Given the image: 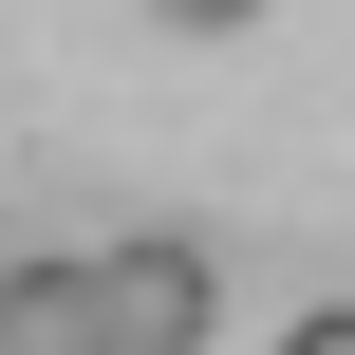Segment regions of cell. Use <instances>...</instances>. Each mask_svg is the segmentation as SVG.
Returning <instances> with one entry per match:
<instances>
[{
	"label": "cell",
	"instance_id": "obj_2",
	"mask_svg": "<svg viewBox=\"0 0 355 355\" xmlns=\"http://www.w3.org/2000/svg\"><path fill=\"white\" fill-rule=\"evenodd\" d=\"M150 19H168V37H243L262 0H150Z\"/></svg>",
	"mask_w": 355,
	"mask_h": 355
},
{
	"label": "cell",
	"instance_id": "obj_3",
	"mask_svg": "<svg viewBox=\"0 0 355 355\" xmlns=\"http://www.w3.org/2000/svg\"><path fill=\"white\" fill-rule=\"evenodd\" d=\"M281 355H355V300H318V318H281Z\"/></svg>",
	"mask_w": 355,
	"mask_h": 355
},
{
	"label": "cell",
	"instance_id": "obj_1",
	"mask_svg": "<svg viewBox=\"0 0 355 355\" xmlns=\"http://www.w3.org/2000/svg\"><path fill=\"white\" fill-rule=\"evenodd\" d=\"M206 318H225V262H206L187 225L94 243V337H112V355H206Z\"/></svg>",
	"mask_w": 355,
	"mask_h": 355
}]
</instances>
